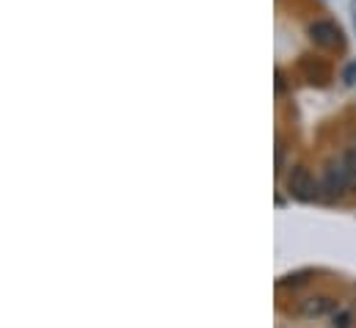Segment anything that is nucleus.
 Masks as SVG:
<instances>
[{
  "instance_id": "0eeeda50",
  "label": "nucleus",
  "mask_w": 356,
  "mask_h": 328,
  "mask_svg": "<svg viewBox=\"0 0 356 328\" xmlns=\"http://www.w3.org/2000/svg\"><path fill=\"white\" fill-rule=\"evenodd\" d=\"M348 155H351V158H354V161H356V144H354V147H351V149H348Z\"/></svg>"
},
{
  "instance_id": "6e6552de",
  "label": "nucleus",
  "mask_w": 356,
  "mask_h": 328,
  "mask_svg": "<svg viewBox=\"0 0 356 328\" xmlns=\"http://www.w3.org/2000/svg\"><path fill=\"white\" fill-rule=\"evenodd\" d=\"M354 25H356V0H354Z\"/></svg>"
},
{
  "instance_id": "20e7f679",
  "label": "nucleus",
  "mask_w": 356,
  "mask_h": 328,
  "mask_svg": "<svg viewBox=\"0 0 356 328\" xmlns=\"http://www.w3.org/2000/svg\"><path fill=\"white\" fill-rule=\"evenodd\" d=\"M332 309H334V301L332 298H309V301L301 304V315L304 318H321V315H326Z\"/></svg>"
},
{
  "instance_id": "423d86ee",
  "label": "nucleus",
  "mask_w": 356,
  "mask_h": 328,
  "mask_svg": "<svg viewBox=\"0 0 356 328\" xmlns=\"http://www.w3.org/2000/svg\"><path fill=\"white\" fill-rule=\"evenodd\" d=\"M354 78H356V64H351V67L346 69V83H354Z\"/></svg>"
},
{
  "instance_id": "7ed1b4c3",
  "label": "nucleus",
  "mask_w": 356,
  "mask_h": 328,
  "mask_svg": "<svg viewBox=\"0 0 356 328\" xmlns=\"http://www.w3.org/2000/svg\"><path fill=\"white\" fill-rule=\"evenodd\" d=\"M309 36H312V42L321 44V47H340V44H343V31H340L334 22H326V19L312 22V25H309Z\"/></svg>"
},
{
  "instance_id": "f03ea898",
  "label": "nucleus",
  "mask_w": 356,
  "mask_h": 328,
  "mask_svg": "<svg viewBox=\"0 0 356 328\" xmlns=\"http://www.w3.org/2000/svg\"><path fill=\"white\" fill-rule=\"evenodd\" d=\"M321 188L326 190V199H332V202H334V199H343V196L351 190L343 163H332L323 171V185H321Z\"/></svg>"
},
{
  "instance_id": "f257e3e1",
  "label": "nucleus",
  "mask_w": 356,
  "mask_h": 328,
  "mask_svg": "<svg viewBox=\"0 0 356 328\" xmlns=\"http://www.w3.org/2000/svg\"><path fill=\"white\" fill-rule=\"evenodd\" d=\"M287 193L298 202H315L321 196V188H318V182L307 165H296L287 174Z\"/></svg>"
},
{
  "instance_id": "39448f33",
  "label": "nucleus",
  "mask_w": 356,
  "mask_h": 328,
  "mask_svg": "<svg viewBox=\"0 0 356 328\" xmlns=\"http://www.w3.org/2000/svg\"><path fill=\"white\" fill-rule=\"evenodd\" d=\"M348 320H351L348 315H340V318L334 320V328H348Z\"/></svg>"
}]
</instances>
